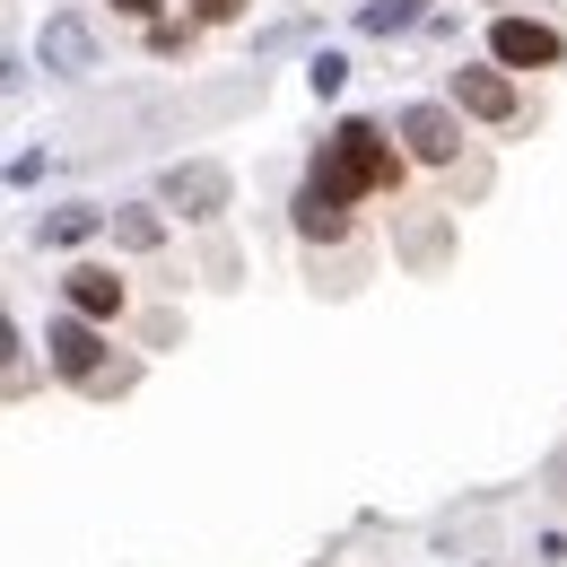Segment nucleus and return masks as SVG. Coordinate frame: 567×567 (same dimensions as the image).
Listing matches in <instances>:
<instances>
[{"mask_svg":"<svg viewBox=\"0 0 567 567\" xmlns=\"http://www.w3.org/2000/svg\"><path fill=\"white\" fill-rule=\"evenodd\" d=\"M315 184L323 193H341V202H367V193H393L402 184V157H393V141L375 132V123H332L323 132V148H315Z\"/></svg>","mask_w":567,"mask_h":567,"instance_id":"1","label":"nucleus"},{"mask_svg":"<svg viewBox=\"0 0 567 567\" xmlns=\"http://www.w3.org/2000/svg\"><path fill=\"white\" fill-rule=\"evenodd\" d=\"M489 53H497V71H550V62H567L559 27H542V18H497Z\"/></svg>","mask_w":567,"mask_h":567,"instance_id":"2","label":"nucleus"},{"mask_svg":"<svg viewBox=\"0 0 567 567\" xmlns=\"http://www.w3.org/2000/svg\"><path fill=\"white\" fill-rule=\"evenodd\" d=\"M393 132L411 141L420 166H454V157H463V123H454L445 105H402V123H393Z\"/></svg>","mask_w":567,"mask_h":567,"instance_id":"3","label":"nucleus"},{"mask_svg":"<svg viewBox=\"0 0 567 567\" xmlns=\"http://www.w3.org/2000/svg\"><path fill=\"white\" fill-rule=\"evenodd\" d=\"M44 350H53V367H62L71 384H96V367H105V341H96L87 315H62V323L44 332Z\"/></svg>","mask_w":567,"mask_h":567,"instance_id":"4","label":"nucleus"},{"mask_svg":"<svg viewBox=\"0 0 567 567\" xmlns=\"http://www.w3.org/2000/svg\"><path fill=\"white\" fill-rule=\"evenodd\" d=\"M166 202H175L184 218H218L227 210V166H202V157L175 166V175H166Z\"/></svg>","mask_w":567,"mask_h":567,"instance_id":"5","label":"nucleus"},{"mask_svg":"<svg viewBox=\"0 0 567 567\" xmlns=\"http://www.w3.org/2000/svg\"><path fill=\"white\" fill-rule=\"evenodd\" d=\"M454 105L481 123H515V79L506 71H454Z\"/></svg>","mask_w":567,"mask_h":567,"instance_id":"6","label":"nucleus"},{"mask_svg":"<svg viewBox=\"0 0 567 567\" xmlns=\"http://www.w3.org/2000/svg\"><path fill=\"white\" fill-rule=\"evenodd\" d=\"M297 236H306V245H341V236H350V202L323 193L315 175H306V193H297Z\"/></svg>","mask_w":567,"mask_h":567,"instance_id":"7","label":"nucleus"},{"mask_svg":"<svg viewBox=\"0 0 567 567\" xmlns=\"http://www.w3.org/2000/svg\"><path fill=\"white\" fill-rule=\"evenodd\" d=\"M62 288H71V315H87V323H114V315H123V280H114L105 262H79Z\"/></svg>","mask_w":567,"mask_h":567,"instance_id":"8","label":"nucleus"},{"mask_svg":"<svg viewBox=\"0 0 567 567\" xmlns=\"http://www.w3.org/2000/svg\"><path fill=\"white\" fill-rule=\"evenodd\" d=\"M87 27L79 18H44V71H87Z\"/></svg>","mask_w":567,"mask_h":567,"instance_id":"9","label":"nucleus"},{"mask_svg":"<svg viewBox=\"0 0 567 567\" xmlns=\"http://www.w3.org/2000/svg\"><path fill=\"white\" fill-rule=\"evenodd\" d=\"M358 27H367V35H402V27H420V0H367Z\"/></svg>","mask_w":567,"mask_h":567,"instance_id":"10","label":"nucleus"},{"mask_svg":"<svg viewBox=\"0 0 567 567\" xmlns=\"http://www.w3.org/2000/svg\"><path fill=\"white\" fill-rule=\"evenodd\" d=\"M96 227H105L96 210H53V218H44V245H87Z\"/></svg>","mask_w":567,"mask_h":567,"instance_id":"11","label":"nucleus"},{"mask_svg":"<svg viewBox=\"0 0 567 567\" xmlns=\"http://www.w3.org/2000/svg\"><path fill=\"white\" fill-rule=\"evenodd\" d=\"M114 236H123L132 254H148V245H157L166 227H157V210H114Z\"/></svg>","mask_w":567,"mask_h":567,"instance_id":"12","label":"nucleus"},{"mask_svg":"<svg viewBox=\"0 0 567 567\" xmlns=\"http://www.w3.org/2000/svg\"><path fill=\"white\" fill-rule=\"evenodd\" d=\"M306 79H315V96H341L350 62H341V53H315V62H306Z\"/></svg>","mask_w":567,"mask_h":567,"instance_id":"13","label":"nucleus"},{"mask_svg":"<svg viewBox=\"0 0 567 567\" xmlns=\"http://www.w3.org/2000/svg\"><path fill=\"white\" fill-rule=\"evenodd\" d=\"M236 9H245V0H193V18H202V27H227Z\"/></svg>","mask_w":567,"mask_h":567,"instance_id":"14","label":"nucleus"},{"mask_svg":"<svg viewBox=\"0 0 567 567\" xmlns=\"http://www.w3.org/2000/svg\"><path fill=\"white\" fill-rule=\"evenodd\" d=\"M114 18H157V0H114Z\"/></svg>","mask_w":567,"mask_h":567,"instance_id":"15","label":"nucleus"}]
</instances>
